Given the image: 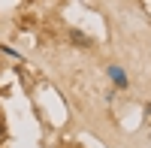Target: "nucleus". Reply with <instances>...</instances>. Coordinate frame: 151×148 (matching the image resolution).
Wrapping results in <instances>:
<instances>
[{"instance_id": "1", "label": "nucleus", "mask_w": 151, "mask_h": 148, "mask_svg": "<svg viewBox=\"0 0 151 148\" xmlns=\"http://www.w3.org/2000/svg\"><path fill=\"white\" fill-rule=\"evenodd\" d=\"M109 79L118 85V88H127V76H124L121 67H109Z\"/></svg>"}, {"instance_id": "2", "label": "nucleus", "mask_w": 151, "mask_h": 148, "mask_svg": "<svg viewBox=\"0 0 151 148\" xmlns=\"http://www.w3.org/2000/svg\"><path fill=\"white\" fill-rule=\"evenodd\" d=\"M70 40H73V42H79V45H91V40H88L85 33H79V30H70Z\"/></svg>"}, {"instance_id": "3", "label": "nucleus", "mask_w": 151, "mask_h": 148, "mask_svg": "<svg viewBox=\"0 0 151 148\" xmlns=\"http://www.w3.org/2000/svg\"><path fill=\"white\" fill-rule=\"evenodd\" d=\"M0 52L9 55V57H18V52H15V48H9V45H0Z\"/></svg>"}, {"instance_id": "4", "label": "nucleus", "mask_w": 151, "mask_h": 148, "mask_svg": "<svg viewBox=\"0 0 151 148\" xmlns=\"http://www.w3.org/2000/svg\"><path fill=\"white\" fill-rule=\"evenodd\" d=\"M0 136H3V121H0Z\"/></svg>"}]
</instances>
